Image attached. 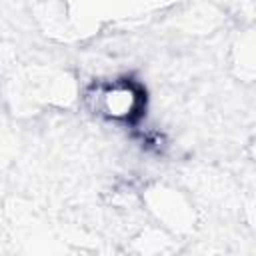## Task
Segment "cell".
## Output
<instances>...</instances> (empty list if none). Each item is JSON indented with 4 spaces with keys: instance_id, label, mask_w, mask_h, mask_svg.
Wrapping results in <instances>:
<instances>
[{
    "instance_id": "6da1fadb",
    "label": "cell",
    "mask_w": 256,
    "mask_h": 256,
    "mask_svg": "<svg viewBox=\"0 0 256 256\" xmlns=\"http://www.w3.org/2000/svg\"><path fill=\"white\" fill-rule=\"evenodd\" d=\"M86 100L94 114L110 122L132 124L144 112L146 92L138 82L130 78H120V80L96 82L88 90Z\"/></svg>"
}]
</instances>
